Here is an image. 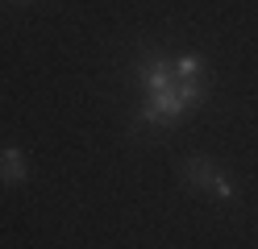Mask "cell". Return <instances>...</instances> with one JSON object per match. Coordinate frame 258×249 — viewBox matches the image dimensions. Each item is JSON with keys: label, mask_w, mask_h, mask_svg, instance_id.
Masks as SVG:
<instances>
[{"label": "cell", "mask_w": 258, "mask_h": 249, "mask_svg": "<svg viewBox=\"0 0 258 249\" xmlns=\"http://www.w3.org/2000/svg\"><path fill=\"white\" fill-rule=\"evenodd\" d=\"M0 183H5V187H21V183H29L25 149H17V145H5V149H0Z\"/></svg>", "instance_id": "7a4b0ae2"}, {"label": "cell", "mask_w": 258, "mask_h": 249, "mask_svg": "<svg viewBox=\"0 0 258 249\" xmlns=\"http://www.w3.org/2000/svg\"><path fill=\"white\" fill-rule=\"evenodd\" d=\"M179 175H183V183H187V187H196V191H208V195L225 199V204H237V199H241L237 183H233V179H225V175H221V171H217V166L208 162L204 154H191V158H183Z\"/></svg>", "instance_id": "6da1fadb"}, {"label": "cell", "mask_w": 258, "mask_h": 249, "mask_svg": "<svg viewBox=\"0 0 258 249\" xmlns=\"http://www.w3.org/2000/svg\"><path fill=\"white\" fill-rule=\"evenodd\" d=\"M171 71H175V79H204L208 58H204V54H196V50H187V54L171 58Z\"/></svg>", "instance_id": "3957f363"}, {"label": "cell", "mask_w": 258, "mask_h": 249, "mask_svg": "<svg viewBox=\"0 0 258 249\" xmlns=\"http://www.w3.org/2000/svg\"><path fill=\"white\" fill-rule=\"evenodd\" d=\"M5 5H21V0H5Z\"/></svg>", "instance_id": "277c9868"}]
</instances>
